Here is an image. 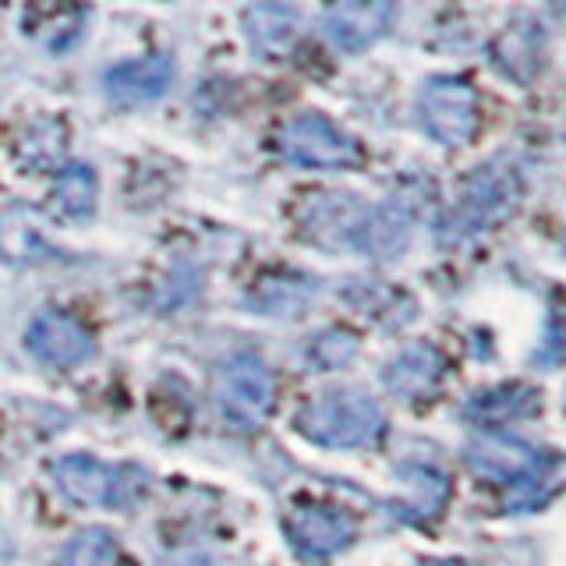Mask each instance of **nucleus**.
<instances>
[{"label": "nucleus", "mask_w": 566, "mask_h": 566, "mask_svg": "<svg viewBox=\"0 0 566 566\" xmlns=\"http://www.w3.org/2000/svg\"><path fill=\"white\" fill-rule=\"evenodd\" d=\"M297 429L326 450H358L382 436L386 415L368 389L329 386L297 411Z\"/></svg>", "instance_id": "nucleus-1"}, {"label": "nucleus", "mask_w": 566, "mask_h": 566, "mask_svg": "<svg viewBox=\"0 0 566 566\" xmlns=\"http://www.w3.org/2000/svg\"><path fill=\"white\" fill-rule=\"evenodd\" d=\"M517 202H521V174L510 164H485L468 177V185L460 191L457 206L450 209V217L442 220L439 234L447 244L478 238L482 230L506 220L517 209Z\"/></svg>", "instance_id": "nucleus-2"}, {"label": "nucleus", "mask_w": 566, "mask_h": 566, "mask_svg": "<svg viewBox=\"0 0 566 566\" xmlns=\"http://www.w3.org/2000/svg\"><path fill=\"white\" fill-rule=\"evenodd\" d=\"M276 400V382L273 371L265 368L259 354L238 350L230 354L227 361L217 365V376H212V403L227 424L234 429H259V424L270 418Z\"/></svg>", "instance_id": "nucleus-3"}, {"label": "nucleus", "mask_w": 566, "mask_h": 566, "mask_svg": "<svg viewBox=\"0 0 566 566\" xmlns=\"http://www.w3.org/2000/svg\"><path fill=\"white\" fill-rule=\"evenodd\" d=\"M415 111L421 128L442 146H464L482 124V103L474 85L453 75H432L418 88Z\"/></svg>", "instance_id": "nucleus-4"}, {"label": "nucleus", "mask_w": 566, "mask_h": 566, "mask_svg": "<svg viewBox=\"0 0 566 566\" xmlns=\"http://www.w3.org/2000/svg\"><path fill=\"white\" fill-rule=\"evenodd\" d=\"M53 482H57L61 495H67L78 506H120L146 492V471L132 464L111 468L96 457L71 453L57 460Z\"/></svg>", "instance_id": "nucleus-5"}, {"label": "nucleus", "mask_w": 566, "mask_h": 566, "mask_svg": "<svg viewBox=\"0 0 566 566\" xmlns=\"http://www.w3.org/2000/svg\"><path fill=\"white\" fill-rule=\"evenodd\" d=\"M276 149L287 164L305 170H347L361 159L358 142L315 111H305L283 124L276 135Z\"/></svg>", "instance_id": "nucleus-6"}, {"label": "nucleus", "mask_w": 566, "mask_h": 566, "mask_svg": "<svg viewBox=\"0 0 566 566\" xmlns=\"http://www.w3.org/2000/svg\"><path fill=\"white\" fill-rule=\"evenodd\" d=\"M283 531H287L291 545L301 556H333L347 548L354 538H358V521L350 517L347 510L329 506V503H301L287 513L283 521Z\"/></svg>", "instance_id": "nucleus-7"}, {"label": "nucleus", "mask_w": 566, "mask_h": 566, "mask_svg": "<svg viewBox=\"0 0 566 566\" xmlns=\"http://www.w3.org/2000/svg\"><path fill=\"white\" fill-rule=\"evenodd\" d=\"M492 64L503 78L531 85L545 67L548 57V43H545V29L538 18L517 14L500 29V35L492 40Z\"/></svg>", "instance_id": "nucleus-8"}, {"label": "nucleus", "mask_w": 566, "mask_h": 566, "mask_svg": "<svg viewBox=\"0 0 566 566\" xmlns=\"http://www.w3.org/2000/svg\"><path fill=\"white\" fill-rule=\"evenodd\" d=\"M25 347L53 368H75L93 358L96 336L88 333L75 315L40 312L32 318V326L25 329Z\"/></svg>", "instance_id": "nucleus-9"}, {"label": "nucleus", "mask_w": 566, "mask_h": 566, "mask_svg": "<svg viewBox=\"0 0 566 566\" xmlns=\"http://www.w3.org/2000/svg\"><path fill=\"white\" fill-rule=\"evenodd\" d=\"M464 457L474 474L489 478V482H503V485L521 482V478L542 471L538 450L510 432H474L468 439Z\"/></svg>", "instance_id": "nucleus-10"}, {"label": "nucleus", "mask_w": 566, "mask_h": 566, "mask_svg": "<svg viewBox=\"0 0 566 566\" xmlns=\"http://www.w3.org/2000/svg\"><path fill=\"white\" fill-rule=\"evenodd\" d=\"M394 0H340L326 14V35L333 46H340L344 53H361L376 40H382L386 29L394 25Z\"/></svg>", "instance_id": "nucleus-11"}, {"label": "nucleus", "mask_w": 566, "mask_h": 566, "mask_svg": "<svg viewBox=\"0 0 566 566\" xmlns=\"http://www.w3.org/2000/svg\"><path fill=\"white\" fill-rule=\"evenodd\" d=\"M244 40L252 46L255 57L262 61H280L283 53H291L297 32H301V14L283 4V0H255L252 8H244Z\"/></svg>", "instance_id": "nucleus-12"}, {"label": "nucleus", "mask_w": 566, "mask_h": 566, "mask_svg": "<svg viewBox=\"0 0 566 566\" xmlns=\"http://www.w3.org/2000/svg\"><path fill=\"white\" fill-rule=\"evenodd\" d=\"M174 75H177L174 57H167V53H153V57H135V61L106 67L103 85L117 103L138 106V103H153L164 96L174 85Z\"/></svg>", "instance_id": "nucleus-13"}, {"label": "nucleus", "mask_w": 566, "mask_h": 566, "mask_svg": "<svg viewBox=\"0 0 566 566\" xmlns=\"http://www.w3.org/2000/svg\"><path fill=\"white\" fill-rule=\"evenodd\" d=\"M365 202H358L354 195H315V199L301 212V227H305V238L326 248H347L354 241V230H358L365 217Z\"/></svg>", "instance_id": "nucleus-14"}, {"label": "nucleus", "mask_w": 566, "mask_h": 566, "mask_svg": "<svg viewBox=\"0 0 566 566\" xmlns=\"http://www.w3.org/2000/svg\"><path fill=\"white\" fill-rule=\"evenodd\" d=\"M407 244H411V212H407L400 202L365 209V217L350 241V248H358V252H365L376 262L400 259L407 252Z\"/></svg>", "instance_id": "nucleus-15"}, {"label": "nucleus", "mask_w": 566, "mask_h": 566, "mask_svg": "<svg viewBox=\"0 0 566 566\" xmlns=\"http://www.w3.org/2000/svg\"><path fill=\"white\" fill-rule=\"evenodd\" d=\"M439 376H442V354L432 344H411V347H403L382 368L386 389L394 397H403V400L429 397L432 389L439 386Z\"/></svg>", "instance_id": "nucleus-16"}, {"label": "nucleus", "mask_w": 566, "mask_h": 566, "mask_svg": "<svg viewBox=\"0 0 566 566\" xmlns=\"http://www.w3.org/2000/svg\"><path fill=\"white\" fill-rule=\"evenodd\" d=\"M50 255V244L43 238L40 223L29 209H8L0 217V259L8 265H29Z\"/></svg>", "instance_id": "nucleus-17"}, {"label": "nucleus", "mask_w": 566, "mask_h": 566, "mask_svg": "<svg viewBox=\"0 0 566 566\" xmlns=\"http://www.w3.org/2000/svg\"><path fill=\"white\" fill-rule=\"evenodd\" d=\"M96 199H99V181H96L93 167H88V164L61 167L57 181H53V209H57L64 220L93 217Z\"/></svg>", "instance_id": "nucleus-18"}, {"label": "nucleus", "mask_w": 566, "mask_h": 566, "mask_svg": "<svg viewBox=\"0 0 566 566\" xmlns=\"http://www.w3.org/2000/svg\"><path fill=\"white\" fill-rule=\"evenodd\" d=\"M120 542L106 527H82L64 545V566H117Z\"/></svg>", "instance_id": "nucleus-19"}, {"label": "nucleus", "mask_w": 566, "mask_h": 566, "mask_svg": "<svg viewBox=\"0 0 566 566\" xmlns=\"http://www.w3.org/2000/svg\"><path fill=\"white\" fill-rule=\"evenodd\" d=\"M535 411V397L527 394V389L521 386H503V389H495V394H485V397H478L471 407H468V415L478 418V421H506V418H521V415H531Z\"/></svg>", "instance_id": "nucleus-20"}, {"label": "nucleus", "mask_w": 566, "mask_h": 566, "mask_svg": "<svg viewBox=\"0 0 566 566\" xmlns=\"http://www.w3.org/2000/svg\"><path fill=\"white\" fill-rule=\"evenodd\" d=\"M354 354H358V336L344 326H329L308 344V358L318 368H347L354 361Z\"/></svg>", "instance_id": "nucleus-21"}, {"label": "nucleus", "mask_w": 566, "mask_h": 566, "mask_svg": "<svg viewBox=\"0 0 566 566\" xmlns=\"http://www.w3.org/2000/svg\"><path fill=\"white\" fill-rule=\"evenodd\" d=\"M411 478V495H415V506H418V513H424V517H432V513L447 503V478L442 474H436V471H424V468H418V471H411L407 474Z\"/></svg>", "instance_id": "nucleus-22"}]
</instances>
